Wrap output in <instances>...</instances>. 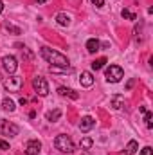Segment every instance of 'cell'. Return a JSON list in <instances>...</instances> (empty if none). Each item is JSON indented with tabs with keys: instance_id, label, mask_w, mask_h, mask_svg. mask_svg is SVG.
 Returning a JSON list of instances; mask_svg holds the SVG:
<instances>
[{
	"instance_id": "1",
	"label": "cell",
	"mask_w": 153,
	"mask_h": 155,
	"mask_svg": "<svg viewBox=\"0 0 153 155\" xmlns=\"http://www.w3.org/2000/svg\"><path fill=\"white\" fill-rule=\"evenodd\" d=\"M40 54H41V58L47 61V63H50V67H58V69H69V58L65 56V54H61V52H58V51H54V49H50V47H41L40 49Z\"/></svg>"
},
{
	"instance_id": "2",
	"label": "cell",
	"mask_w": 153,
	"mask_h": 155,
	"mask_svg": "<svg viewBox=\"0 0 153 155\" xmlns=\"http://www.w3.org/2000/svg\"><path fill=\"white\" fill-rule=\"evenodd\" d=\"M54 146H56V150H60L61 153H72V152H74V143H72V139H70L69 135H65V134H61V135H58V137L54 139Z\"/></svg>"
},
{
	"instance_id": "3",
	"label": "cell",
	"mask_w": 153,
	"mask_h": 155,
	"mask_svg": "<svg viewBox=\"0 0 153 155\" xmlns=\"http://www.w3.org/2000/svg\"><path fill=\"white\" fill-rule=\"evenodd\" d=\"M24 85V79L18 76H13V74H7V78L2 79V87L7 90V92H18Z\"/></svg>"
},
{
	"instance_id": "4",
	"label": "cell",
	"mask_w": 153,
	"mask_h": 155,
	"mask_svg": "<svg viewBox=\"0 0 153 155\" xmlns=\"http://www.w3.org/2000/svg\"><path fill=\"white\" fill-rule=\"evenodd\" d=\"M105 78L108 83H119L122 78H124V71L119 67V65H110L106 71H105Z\"/></svg>"
},
{
	"instance_id": "5",
	"label": "cell",
	"mask_w": 153,
	"mask_h": 155,
	"mask_svg": "<svg viewBox=\"0 0 153 155\" xmlns=\"http://www.w3.org/2000/svg\"><path fill=\"white\" fill-rule=\"evenodd\" d=\"M18 132H20V128H18L15 123L5 121V119H0V134H2V135H5V137H15V135H18Z\"/></svg>"
},
{
	"instance_id": "6",
	"label": "cell",
	"mask_w": 153,
	"mask_h": 155,
	"mask_svg": "<svg viewBox=\"0 0 153 155\" xmlns=\"http://www.w3.org/2000/svg\"><path fill=\"white\" fill-rule=\"evenodd\" d=\"M33 88H34V92L38 96H41V97H45L49 94V85H47L45 78H41V76H36L33 79Z\"/></svg>"
},
{
	"instance_id": "7",
	"label": "cell",
	"mask_w": 153,
	"mask_h": 155,
	"mask_svg": "<svg viewBox=\"0 0 153 155\" xmlns=\"http://www.w3.org/2000/svg\"><path fill=\"white\" fill-rule=\"evenodd\" d=\"M0 63H2V69H4L7 74H15L16 69H18V61H16L15 56H4V58L0 60Z\"/></svg>"
},
{
	"instance_id": "8",
	"label": "cell",
	"mask_w": 153,
	"mask_h": 155,
	"mask_svg": "<svg viewBox=\"0 0 153 155\" xmlns=\"http://www.w3.org/2000/svg\"><path fill=\"white\" fill-rule=\"evenodd\" d=\"M40 150H41V143H40L38 139L27 141V144H25V153L27 155H38Z\"/></svg>"
},
{
	"instance_id": "9",
	"label": "cell",
	"mask_w": 153,
	"mask_h": 155,
	"mask_svg": "<svg viewBox=\"0 0 153 155\" xmlns=\"http://www.w3.org/2000/svg\"><path fill=\"white\" fill-rule=\"evenodd\" d=\"M94 124H96L94 117L85 116V117H81V121H79V130H81V132H88V130L94 128Z\"/></svg>"
},
{
	"instance_id": "10",
	"label": "cell",
	"mask_w": 153,
	"mask_h": 155,
	"mask_svg": "<svg viewBox=\"0 0 153 155\" xmlns=\"http://www.w3.org/2000/svg\"><path fill=\"white\" fill-rule=\"evenodd\" d=\"M79 83H81V87H92V85H94V76H92V72H88V71L81 72Z\"/></svg>"
},
{
	"instance_id": "11",
	"label": "cell",
	"mask_w": 153,
	"mask_h": 155,
	"mask_svg": "<svg viewBox=\"0 0 153 155\" xmlns=\"http://www.w3.org/2000/svg\"><path fill=\"white\" fill-rule=\"evenodd\" d=\"M70 15H67V13H58L56 15V22H58V25H61V27H69L70 25Z\"/></svg>"
},
{
	"instance_id": "12",
	"label": "cell",
	"mask_w": 153,
	"mask_h": 155,
	"mask_svg": "<svg viewBox=\"0 0 153 155\" xmlns=\"http://www.w3.org/2000/svg\"><path fill=\"white\" fill-rule=\"evenodd\" d=\"M99 47H101V41L96 38H90L86 41V51L90 52V54H94V52H97L99 51Z\"/></svg>"
},
{
	"instance_id": "13",
	"label": "cell",
	"mask_w": 153,
	"mask_h": 155,
	"mask_svg": "<svg viewBox=\"0 0 153 155\" xmlns=\"http://www.w3.org/2000/svg\"><path fill=\"white\" fill-rule=\"evenodd\" d=\"M137 148H139V144H137V141H130L128 144H126V148H124V152L121 155H135L137 152Z\"/></svg>"
},
{
	"instance_id": "14",
	"label": "cell",
	"mask_w": 153,
	"mask_h": 155,
	"mask_svg": "<svg viewBox=\"0 0 153 155\" xmlns=\"http://www.w3.org/2000/svg\"><path fill=\"white\" fill-rule=\"evenodd\" d=\"M58 92H60V96H69V97H72V99H77V97H79L77 92H74L72 88H67V87H60Z\"/></svg>"
},
{
	"instance_id": "15",
	"label": "cell",
	"mask_w": 153,
	"mask_h": 155,
	"mask_svg": "<svg viewBox=\"0 0 153 155\" xmlns=\"http://www.w3.org/2000/svg\"><path fill=\"white\" fill-rule=\"evenodd\" d=\"M2 108H4L5 112H15V108H16V107H15V101H13V99L5 97V99L2 101Z\"/></svg>"
},
{
	"instance_id": "16",
	"label": "cell",
	"mask_w": 153,
	"mask_h": 155,
	"mask_svg": "<svg viewBox=\"0 0 153 155\" xmlns=\"http://www.w3.org/2000/svg\"><path fill=\"white\" fill-rule=\"evenodd\" d=\"M105 65H106V58H97V60L92 61V69L94 71H101Z\"/></svg>"
},
{
	"instance_id": "17",
	"label": "cell",
	"mask_w": 153,
	"mask_h": 155,
	"mask_svg": "<svg viewBox=\"0 0 153 155\" xmlns=\"http://www.w3.org/2000/svg\"><path fill=\"white\" fill-rule=\"evenodd\" d=\"M122 105H124V97H122V96H114V97H112V108L119 110Z\"/></svg>"
},
{
	"instance_id": "18",
	"label": "cell",
	"mask_w": 153,
	"mask_h": 155,
	"mask_svg": "<svg viewBox=\"0 0 153 155\" xmlns=\"http://www.w3.org/2000/svg\"><path fill=\"white\" fill-rule=\"evenodd\" d=\"M45 117H47V121H50V123H56V121L61 117V110H58V108H56L54 112H47V116H45Z\"/></svg>"
},
{
	"instance_id": "19",
	"label": "cell",
	"mask_w": 153,
	"mask_h": 155,
	"mask_svg": "<svg viewBox=\"0 0 153 155\" xmlns=\"http://www.w3.org/2000/svg\"><path fill=\"white\" fill-rule=\"evenodd\" d=\"M92 144H94V141L90 139V137H85V139H81V150H90L92 148Z\"/></svg>"
},
{
	"instance_id": "20",
	"label": "cell",
	"mask_w": 153,
	"mask_h": 155,
	"mask_svg": "<svg viewBox=\"0 0 153 155\" xmlns=\"http://www.w3.org/2000/svg\"><path fill=\"white\" fill-rule=\"evenodd\" d=\"M144 121H146V126L151 130V128H153V114H151V112H148V110L144 112Z\"/></svg>"
},
{
	"instance_id": "21",
	"label": "cell",
	"mask_w": 153,
	"mask_h": 155,
	"mask_svg": "<svg viewBox=\"0 0 153 155\" xmlns=\"http://www.w3.org/2000/svg\"><path fill=\"white\" fill-rule=\"evenodd\" d=\"M121 16H122V18H128V20H137V15L130 13L128 9H122V11H121Z\"/></svg>"
},
{
	"instance_id": "22",
	"label": "cell",
	"mask_w": 153,
	"mask_h": 155,
	"mask_svg": "<svg viewBox=\"0 0 153 155\" xmlns=\"http://www.w3.org/2000/svg\"><path fill=\"white\" fill-rule=\"evenodd\" d=\"M5 31H11V33H15V35H22V29H20V27H15V25H11V24H5Z\"/></svg>"
},
{
	"instance_id": "23",
	"label": "cell",
	"mask_w": 153,
	"mask_h": 155,
	"mask_svg": "<svg viewBox=\"0 0 153 155\" xmlns=\"http://www.w3.org/2000/svg\"><path fill=\"white\" fill-rule=\"evenodd\" d=\"M139 155H153V148L151 146H144L142 150H141V153Z\"/></svg>"
},
{
	"instance_id": "24",
	"label": "cell",
	"mask_w": 153,
	"mask_h": 155,
	"mask_svg": "<svg viewBox=\"0 0 153 155\" xmlns=\"http://www.w3.org/2000/svg\"><path fill=\"white\" fill-rule=\"evenodd\" d=\"M0 150H9V143L0 139Z\"/></svg>"
},
{
	"instance_id": "25",
	"label": "cell",
	"mask_w": 153,
	"mask_h": 155,
	"mask_svg": "<svg viewBox=\"0 0 153 155\" xmlns=\"http://www.w3.org/2000/svg\"><path fill=\"white\" fill-rule=\"evenodd\" d=\"M90 2H92L96 7H103V5H105V0H90Z\"/></svg>"
},
{
	"instance_id": "26",
	"label": "cell",
	"mask_w": 153,
	"mask_h": 155,
	"mask_svg": "<svg viewBox=\"0 0 153 155\" xmlns=\"http://www.w3.org/2000/svg\"><path fill=\"white\" fill-rule=\"evenodd\" d=\"M132 87H133V79H130V81H128V85H126V88H128V90H130V88H132Z\"/></svg>"
},
{
	"instance_id": "27",
	"label": "cell",
	"mask_w": 153,
	"mask_h": 155,
	"mask_svg": "<svg viewBox=\"0 0 153 155\" xmlns=\"http://www.w3.org/2000/svg\"><path fill=\"white\" fill-rule=\"evenodd\" d=\"M2 9H4V4H2V0H0V13H2Z\"/></svg>"
},
{
	"instance_id": "28",
	"label": "cell",
	"mask_w": 153,
	"mask_h": 155,
	"mask_svg": "<svg viewBox=\"0 0 153 155\" xmlns=\"http://www.w3.org/2000/svg\"><path fill=\"white\" fill-rule=\"evenodd\" d=\"M36 2H38V4H45V2H47V0H36Z\"/></svg>"
},
{
	"instance_id": "29",
	"label": "cell",
	"mask_w": 153,
	"mask_h": 155,
	"mask_svg": "<svg viewBox=\"0 0 153 155\" xmlns=\"http://www.w3.org/2000/svg\"><path fill=\"white\" fill-rule=\"evenodd\" d=\"M83 155H90V153H88V152H86V150H85V153H83Z\"/></svg>"
},
{
	"instance_id": "30",
	"label": "cell",
	"mask_w": 153,
	"mask_h": 155,
	"mask_svg": "<svg viewBox=\"0 0 153 155\" xmlns=\"http://www.w3.org/2000/svg\"><path fill=\"white\" fill-rule=\"evenodd\" d=\"M38 155H40V153H38Z\"/></svg>"
}]
</instances>
